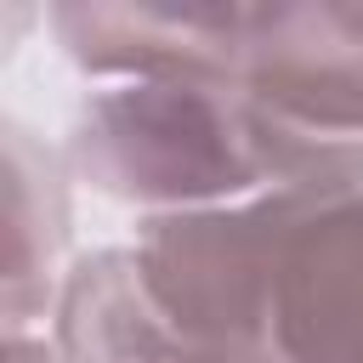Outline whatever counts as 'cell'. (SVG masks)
Segmentation results:
<instances>
[{"label": "cell", "mask_w": 363, "mask_h": 363, "mask_svg": "<svg viewBox=\"0 0 363 363\" xmlns=\"http://www.w3.org/2000/svg\"><path fill=\"white\" fill-rule=\"evenodd\" d=\"M323 187H272L238 204L147 216L130 255L170 318L199 352H272V295L289 227Z\"/></svg>", "instance_id": "cell-2"}, {"label": "cell", "mask_w": 363, "mask_h": 363, "mask_svg": "<svg viewBox=\"0 0 363 363\" xmlns=\"http://www.w3.org/2000/svg\"><path fill=\"white\" fill-rule=\"evenodd\" d=\"M238 91L306 142L363 147V6H261Z\"/></svg>", "instance_id": "cell-3"}, {"label": "cell", "mask_w": 363, "mask_h": 363, "mask_svg": "<svg viewBox=\"0 0 363 363\" xmlns=\"http://www.w3.org/2000/svg\"><path fill=\"white\" fill-rule=\"evenodd\" d=\"M68 170L147 216H176L272 193L278 147L272 119L238 85L125 79L79 108Z\"/></svg>", "instance_id": "cell-1"}, {"label": "cell", "mask_w": 363, "mask_h": 363, "mask_svg": "<svg viewBox=\"0 0 363 363\" xmlns=\"http://www.w3.org/2000/svg\"><path fill=\"white\" fill-rule=\"evenodd\" d=\"M187 363H278L272 352H193Z\"/></svg>", "instance_id": "cell-9"}, {"label": "cell", "mask_w": 363, "mask_h": 363, "mask_svg": "<svg viewBox=\"0 0 363 363\" xmlns=\"http://www.w3.org/2000/svg\"><path fill=\"white\" fill-rule=\"evenodd\" d=\"M57 363H187V346L147 295L130 250H96L62 272L51 306Z\"/></svg>", "instance_id": "cell-6"}, {"label": "cell", "mask_w": 363, "mask_h": 363, "mask_svg": "<svg viewBox=\"0 0 363 363\" xmlns=\"http://www.w3.org/2000/svg\"><path fill=\"white\" fill-rule=\"evenodd\" d=\"M68 244V182L51 147L6 125V335L57 306V267Z\"/></svg>", "instance_id": "cell-7"}, {"label": "cell", "mask_w": 363, "mask_h": 363, "mask_svg": "<svg viewBox=\"0 0 363 363\" xmlns=\"http://www.w3.org/2000/svg\"><path fill=\"white\" fill-rule=\"evenodd\" d=\"M6 363H57V352H51V335L11 329V335H6Z\"/></svg>", "instance_id": "cell-8"}, {"label": "cell", "mask_w": 363, "mask_h": 363, "mask_svg": "<svg viewBox=\"0 0 363 363\" xmlns=\"http://www.w3.org/2000/svg\"><path fill=\"white\" fill-rule=\"evenodd\" d=\"M261 6H57L51 28L85 74L238 85Z\"/></svg>", "instance_id": "cell-5"}, {"label": "cell", "mask_w": 363, "mask_h": 363, "mask_svg": "<svg viewBox=\"0 0 363 363\" xmlns=\"http://www.w3.org/2000/svg\"><path fill=\"white\" fill-rule=\"evenodd\" d=\"M278 363H363V187H323L289 227L272 295Z\"/></svg>", "instance_id": "cell-4"}]
</instances>
